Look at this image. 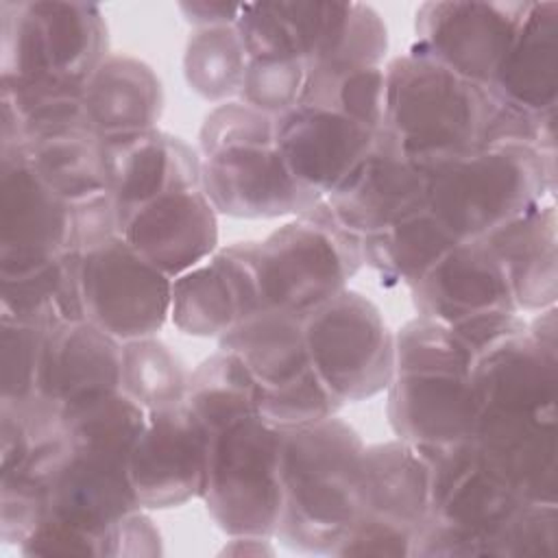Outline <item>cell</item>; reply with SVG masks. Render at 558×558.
I'll list each match as a JSON object with an SVG mask.
<instances>
[{"label":"cell","mask_w":558,"mask_h":558,"mask_svg":"<svg viewBox=\"0 0 558 558\" xmlns=\"http://www.w3.org/2000/svg\"><path fill=\"white\" fill-rule=\"evenodd\" d=\"M427 209L460 240H480L556 198V159L530 144L501 142L427 172Z\"/></svg>","instance_id":"52a82bcc"},{"label":"cell","mask_w":558,"mask_h":558,"mask_svg":"<svg viewBox=\"0 0 558 558\" xmlns=\"http://www.w3.org/2000/svg\"><path fill=\"white\" fill-rule=\"evenodd\" d=\"M423 453L429 460V506L410 556H493L495 538L527 501L471 440Z\"/></svg>","instance_id":"ba28073f"},{"label":"cell","mask_w":558,"mask_h":558,"mask_svg":"<svg viewBox=\"0 0 558 558\" xmlns=\"http://www.w3.org/2000/svg\"><path fill=\"white\" fill-rule=\"evenodd\" d=\"M161 534L153 519L137 508L116 521L100 538V556H159Z\"/></svg>","instance_id":"7bdbcfd3"},{"label":"cell","mask_w":558,"mask_h":558,"mask_svg":"<svg viewBox=\"0 0 558 558\" xmlns=\"http://www.w3.org/2000/svg\"><path fill=\"white\" fill-rule=\"evenodd\" d=\"M488 92L530 113L558 107V4L527 2L519 33L499 63Z\"/></svg>","instance_id":"484cf974"},{"label":"cell","mask_w":558,"mask_h":558,"mask_svg":"<svg viewBox=\"0 0 558 558\" xmlns=\"http://www.w3.org/2000/svg\"><path fill=\"white\" fill-rule=\"evenodd\" d=\"M329 11L331 2H242L235 28L248 61L310 63Z\"/></svg>","instance_id":"4dcf8cb0"},{"label":"cell","mask_w":558,"mask_h":558,"mask_svg":"<svg viewBox=\"0 0 558 558\" xmlns=\"http://www.w3.org/2000/svg\"><path fill=\"white\" fill-rule=\"evenodd\" d=\"M257 242L218 246L205 262L172 279L170 320L196 338H220L262 310Z\"/></svg>","instance_id":"ac0fdd59"},{"label":"cell","mask_w":558,"mask_h":558,"mask_svg":"<svg viewBox=\"0 0 558 558\" xmlns=\"http://www.w3.org/2000/svg\"><path fill=\"white\" fill-rule=\"evenodd\" d=\"M85 318L120 342L157 336L170 318L172 279L122 235L81 253Z\"/></svg>","instance_id":"4fadbf2b"},{"label":"cell","mask_w":558,"mask_h":558,"mask_svg":"<svg viewBox=\"0 0 558 558\" xmlns=\"http://www.w3.org/2000/svg\"><path fill=\"white\" fill-rule=\"evenodd\" d=\"M201 499L227 536H275L281 512V429L255 414L211 432Z\"/></svg>","instance_id":"8fae6325"},{"label":"cell","mask_w":558,"mask_h":558,"mask_svg":"<svg viewBox=\"0 0 558 558\" xmlns=\"http://www.w3.org/2000/svg\"><path fill=\"white\" fill-rule=\"evenodd\" d=\"M471 390L469 440L525 501H556L558 355L525 329L473 362Z\"/></svg>","instance_id":"6da1fadb"},{"label":"cell","mask_w":558,"mask_h":558,"mask_svg":"<svg viewBox=\"0 0 558 558\" xmlns=\"http://www.w3.org/2000/svg\"><path fill=\"white\" fill-rule=\"evenodd\" d=\"M118 225L120 235L170 279L218 248V211L203 187L161 194L122 214Z\"/></svg>","instance_id":"ffe728a7"},{"label":"cell","mask_w":558,"mask_h":558,"mask_svg":"<svg viewBox=\"0 0 558 558\" xmlns=\"http://www.w3.org/2000/svg\"><path fill=\"white\" fill-rule=\"evenodd\" d=\"M429 506V460L405 440L366 445L360 469V519L414 541ZM355 517V519H357Z\"/></svg>","instance_id":"cb8c5ba5"},{"label":"cell","mask_w":558,"mask_h":558,"mask_svg":"<svg viewBox=\"0 0 558 558\" xmlns=\"http://www.w3.org/2000/svg\"><path fill=\"white\" fill-rule=\"evenodd\" d=\"M388 28L364 2H331L323 37L307 70H353L386 65Z\"/></svg>","instance_id":"e575fe53"},{"label":"cell","mask_w":558,"mask_h":558,"mask_svg":"<svg viewBox=\"0 0 558 558\" xmlns=\"http://www.w3.org/2000/svg\"><path fill=\"white\" fill-rule=\"evenodd\" d=\"M116 235H120L118 209L107 192L72 203V251H92Z\"/></svg>","instance_id":"b9f144b4"},{"label":"cell","mask_w":558,"mask_h":558,"mask_svg":"<svg viewBox=\"0 0 558 558\" xmlns=\"http://www.w3.org/2000/svg\"><path fill=\"white\" fill-rule=\"evenodd\" d=\"M248 68V54L233 26L194 28L185 41L183 76L187 87L207 102L238 100Z\"/></svg>","instance_id":"836d02e7"},{"label":"cell","mask_w":558,"mask_h":558,"mask_svg":"<svg viewBox=\"0 0 558 558\" xmlns=\"http://www.w3.org/2000/svg\"><path fill=\"white\" fill-rule=\"evenodd\" d=\"M17 150L70 203L107 192L105 142L85 120L28 137Z\"/></svg>","instance_id":"f546056e"},{"label":"cell","mask_w":558,"mask_h":558,"mask_svg":"<svg viewBox=\"0 0 558 558\" xmlns=\"http://www.w3.org/2000/svg\"><path fill=\"white\" fill-rule=\"evenodd\" d=\"M408 290L416 316L442 325L488 312H519L506 272L484 240L456 242Z\"/></svg>","instance_id":"44dd1931"},{"label":"cell","mask_w":558,"mask_h":558,"mask_svg":"<svg viewBox=\"0 0 558 558\" xmlns=\"http://www.w3.org/2000/svg\"><path fill=\"white\" fill-rule=\"evenodd\" d=\"M342 401L314 368L279 388H262L259 416L277 429H292L336 416Z\"/></svg>","instance_id":"74e56055"},{"label":"cell","mask_w":558,"mask_h":558,"mask_svg":"<svg viewBox=\"0 0 558 558\" xmlns=\"http://www.w3.org/2000/svg\"><path fill=\"white\" fill-rule=\"evenodd\" d=\"M527 2H423L414 13L410 50L486 87L519 33Z\"/></svg>","instance_id":"5bb4252c"},{"label":"cell","mask_w":558,"mask_h":558,"mask_svg":"<svg viewBox=\"0 0 558 558\" xmlns=\"http://www.w3.org/2000/svg\"><path fill=\"white\" fill-rule=\"evenodd\" d=\"M211 432L177 403L146 412V425L129 458V477L144 510H163L201 499Z\"/></svg>","instance_id":"2e32d148"},{"label":"cell","mask_w":558,"mask_h":558,"mask_svg":"<svg viewBox=\"0 0 558 558\" xmlns=\"http://www.w3.org/2000/svg\"><path fill=\"white\" fill-rule=\"evenodd\" d=\"M107 194L122 214L177 190L201 187V155L161 129L102 137ZM120 227V225H118Z\"/></svg>","instance_id":"603a6c76"},{"label":"cell","mask_w":558,"mask_h":558,"mask_svg":"<svg viewBox=\"0 0 558 558\" xmlns=\"http://www.w3.org/2000/svg\"><path fill=\"white\" fill-rule=\"evenodd\" d=\"M146 410L113 392L63 414L65 451L46 484V517L92 538L142 508L129 477Z\"/></svg>","instance_id":"7a4b0ae2"},{"label":"cell","mask_w":558,"mask_h":558,"mask_svg":"<svg viewBox=\"0 0 558 558\" xmlns=\"http://www.w3.org/2000/svg\"><path fill=\"white\" fill-rule=\"evenodd\" d=\"M299 102L338 111L377 131L386 111V65L307 70Z\"/></svg>","instance_id":"8d00e7d4"},{"label":"cell","mask_w":558,"mask_h":558,"mask_svg":"<svg viewBox=\"0 0 558 558\" xmlns=\"http://www.w3.org/2000/svg\"><path fill=\"white\" fill-rule=\"evenodd\" d=\"M255 264L262 307L305 316L342 292L364 266L362 238L320 201L259 240Z\"/></svg>","instance_id":"30bf717a"},{"label":"cell","mask_w":558,"mask_h":558,"mask_svg":"<svg viewBox=\"0 0 558 558\" xmlns=\"http://www.w3.org/2000/svg\"><path fill=\"white\" fill-rule=\"evenodd\" d=\"M305 76V61H248L238 100L268 116H279L299 102Z\"/></svg>","instance_id":"ab89813d"},{"label":"cell","mask_w":558,"mask_h":558,"mask_svg":"<svg viewBox=\"0 0 558 558\" xmlns=\"http://www.w3.org/2000/svg\"><path fill=\"white\" fill-rule=\"evenodd\" d=\"M46 331L35 325L0 318L2 395L0 401L22 403L39 397V371Z\"/></svg>","instance_id":"f35d334b"},{"label":"cell","mask_w":558,"mask_h":558,"mask_svg":"<svg viewBox=\"0 0 558 558\" xmlns=\"http://www.w3.org/2000/svg\"><path fill=\"white\" fill-rule=\"evenodd\" d=\"M473 355L442 323L416 316L395 333L386 416L399 440L421 451L469 440Z\"/></svg>","instance_id":"277c9868"},{"label":"cell","mask_w":558,"mask_h":558,"mask_svg":"<svg viewBox=\"0 0 558 558\" xmlns=\"http://www.w3.org/2000/svg\"><path fill=\"white\" fill-rule=\"evenodd\" d=\"M72 251V203L17 148H0V275L33 270Z\"/></svg>","instance_id":"9a60e30c"},{"label":"cell","mask_w":558,"mask_h":558,"mask_svg":"<svg viewBox=\"0 0 558 558\" xmlns=\"http://www.w3.org/2000/svg\"><path fill=\"white\" fill-rule=\"evenodd\" d=\"M427 172L381 126L357 166L323 201L360 238L427 207Z\"/></svg>","instance_id":"e0dca14e"},{"label":"cell","mask_w":558,"mask_h":558,"mask_svg":"<svg viewBox=\"0 0 558 558\" xmlns=\"http://www.w3.org/2000/svg\"><path fill=\"white\" fill-rule=\"evenodd\" d=\"M81 253L68 251L17 275H0V318L52 329L87 320L81 290Z\"/></svg>","instance_id":"f1b7e54d"},{"label":"cell","mask_w":558,"mask_h":558,"mask_svg":"<svg viewBox=\"0 0 558 558\" xmlns=\"http://www.w3.org/2000/svg\"><path fill=\"white\" fill-rule=\"evenodd\" d=\"M364 447L338 414L281 429V512L272 538L292 551L333 556L360 514Z\"/></svg>","instance_id":"3957f363"},{"label":"cell","mask_w":558,"mask_h":558,"mask_svg":"<svg viewBox=\"0 0 558 558\" xmlns=\"http://www.w3.org/2000/svg\"><path fill=\"white\" fill-rule=\"evenodd\" d=\"M262 386L231 351L218 349L190 371L185 403L209 432L259 414Z\"/></svg>","instance_id":"d6a6232c"},{"label":"cell","mask_w":558,"mask_h":558,"mask_svg":"<svg viewBox=\"0 0 558 558\" xmlns=\"http://www.w3.org/2000/svg\"><path fill=\"white\" fill-rule=\"evenodd\" d=\"M179 13L194 28L233 26L242 13V2H179Z\"/></svg>","instance_id":"ee69618b"},{"label":"cell","mask_w":558,"mask_h":558,"mask_svg":"<svg viewBox=\"0 0 558 558\" xmlns=\"http://www.w3.org/2000/svg\"><path fill=\"white\" fill-rule=\"evenodd\" d=\"M201 187L218 214L283 218L323 198L290 174L275 142V116L242 100L216 105L198 131Z\"/></svg>","instance_id":"5b68a950"},{"label":"cell","mask_w":558,"mask_h":558,"mask_svg":"<svg viewBox=\"0 0 558 558\" xmlns=\"http://www.w3.org/2000/svg\"><path fill=\"white\" fill-rule=\"evenodd\" d=\"M122 342L89 320L46 331L39 397L61 416L94 399L120 392Z\"/></svg>","instance_id":"7402d4cb"},{"label":"cell","mask_w":558,"mask_h":558,"mask_svg":"<svg viewBox=\"0 0 558 558\" xmlns=\"http://www.w3.org/2000/svg\"><path fill=\"white\" fill-rule=\"evenodd\" d=\"M558 541V501H527L495 538V558L551 556Z\"/></svg>","instance_id":"60d3db41"},{"label":"cell","mask_w":558,"mask_h":558,"mask_svg":"<svg viewBox=\"0 0 558 558\" xmlns=\"http://www.w3.org/2000/svg\"><path fill=\"white\" fill-rule=\"evenodd\" d=\"M303 333L312 368L342 405L386 390L395 333L366 294L344 288L303 316Z\"/></svg>","instance_id":"7c38bea8"},{"label":"cell","mask_w":558,"mask_h":558,"mask_svg":"<svg viewBox=\"0 0 558 558\" xmlns=\"http://www.w3.org/2000/svg\"><path fill=\"white\" fill-rule=\"evenodd\" d=\"M377 131L338 111L303 102L275 116L279 155L296 183L320 198L347 179Z\"/></svg>","instance_id":"d6986e66"},{"label":"cell","mask_w":558,"mask_h":558,"mask_svg":"<svg viewBox=\"0 0 558 558\" xmlns=\"http://www.w3.org/2000/svg\"><path fill=\"white\" fill-rule=\"evenodd\" d=\"M218 349L238 355L262 388H279L312 368L303 316L262 307L218 338Z\"/></svg>","instance_id":"83f0119b"},{"label":"cell","mask_w":558,"mask_h":558,"mask_svg":"<svg viewBox=\"0 0 558 558\" xmlns=\"http://www.w3.org/2000/svg\"><path fill=\"white\" fill-rule=\"evenodd\" d=\"M499 259L514 305L541 312L558 299V209L556 198L543 201L486 238H480Z\"/></svg>","instance_id":"d4e9b609"},{"label":"cell","mask_w":558,"mask_h":558,"mask_svg":"<svg viewBox=\"0 0 558 558\" xmlns=\"http://www.w3.org/2000/svg\"><path fill=\"white\" fill-rule=\"evenodd\" d=\"M488 87L418 54L386 63L384 129L425 172L484 146Z\"/></svg>","instance_id":"8992f818"},{"label":"cell","mask_w":558,"mask_h":558,"mask_svg":"<svg viewBox=\"0 0 558 558\" xmlns=\"http://www.w3.org/2000/svg\"><path fill=\"white\" fill-rule=\"evenodd\" d=\"M458 240L425 207L390 227L362 235L364 264L386 288L416 283Z\"/></svg>","instance_id":"1f68e13d"},{"label":"cell","mask_w":558,"mask_h":558,"mask_svg":"<svg viewBox=\"0 0 558 558\" xmlns=\"http://www.w3.org/2000/svg\"><path fill=\"white\" fill-rule=\"evenodd\" d=\"M190 371L157 336L122 342L120 392L146 412L185 401Z\"/></svg>","instance_id":"d590c367"},{"label":"cell","mask_w":558,"mask_h":558,"mask_svg":"<svg viewBox=\"0 0 558 558\" xmlns=\"http://www.w3.org/2000/svg\"><path fill=\"white\" fill-rule=\"evenodd\" d=\"M163 89L155 70L129 54H109L83 87V113L100 137L157 126Z\"/></svg>","instance_id":"4316f807"},{"label":"cell","mask_w":558,"mask_h":558,"mask_svg":"<svg viewBox=\"0 0 558 558\" xmlns=\"http://www.w3.org/2000/svg\"><path fill=\"white\" fill-rule=\"evenodd\" d=\"M100 7L63 0L0 2V87H83L107 52Z\"/></svg>","instance_id":"9c48e42d"}]
</instances>
